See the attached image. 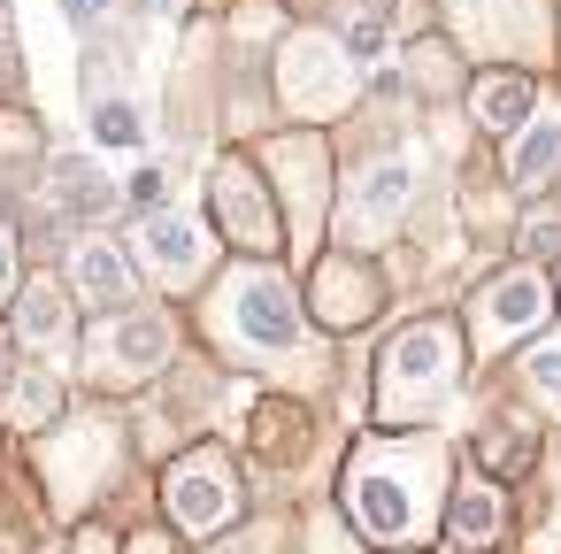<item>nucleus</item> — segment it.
<instances>
[{
  "mask_svg": "<svg viewBox=\"0 0 561 554\" xmlns=\"http://www.w3.org/2000/svg\"><path fill=\"white\" fill-rule=\"evenodd\" d=\"M438 493H446L438 446H362L346 477L354 523L369 539H423L438 523Z\"/></svg>",
  "mask_w": 561,
  "mask_h": 554,
  "instance_id": "nucleus-1",
  "label": "nucleus"
},
{
  "mask_svg": "<svg viewBox=\"0 0 561 554\" xmlns=\"http://www.w3.org/2000/svg\"><path fill=\"white\" fill-rule=\"evenodd\" d=\"M224 316H231V331H239L247 347H293V339H300L293 293H285V278H270V270H239L231 293H224Z\"/></svg>",
  "mask_w": 561,
  "mask_h": 554,
  "instance_id": "nucleus-2",
  "label": "nucleus"
},
{
  "mask_svg": "<svg viewBox=\"0 0 561 554\" xmlns=\"http://www.w3.org/2000/svg\"><path fill=\"white\" fill-rule=\"evenodd\" d=\"M162 493H170V516H178L185 531L231 523V470H224V454H185Z\"/></svg>",
  "mask_w": 561,
  "mask_h": 554,
  "instance_id": "nucleus-3",
  "label": "nucleus"
},
{
  "mask_svg": "<svg viewBox=\"0 0 561 554\" xmlns=\"http://www.w3.org/2000/svg\"><path fill=\"white\" fill-rule=\"evenodd\" d=\"M538 316H546V285H538V278H523V270L477 293V339H484V347H507V339H523Z\"/></svg>",
  "mask_w": 561,
  "mask_h": 554,
  "instance_id": "nucleus-4",
  "label": "nucleus"
},
{
  "mask_svg": "<svg viewBox=\"0 0 561 554\" xmlns=\"http://www.w3.org/2000/svg\"><path fill=\"white\" fill-rule=\"evenodd\" d=\"M139 247H147V262H154L162 285H193V278L208 270V239H201V224H185V216H147Z\"/></svg>",
  "mask_w": 561,
  "mask_h": 554,
  "instance_id": "nucleus-5",
  "label": "nucleus"
},
{
  "mask_svg": "<svg viewBox=\"0 0 561 554\" xmlns=\"http://www.w3.org/2000/svg\"><path fill=\"white\" fill-rule=\"evenodd\" d=\"M70 270H78V293L93 301V308H124L131 301V262H124V247H108V239H85L78 255H70Z\"/></svg>",
  "mask_w": 561,
  "mask_h": 554,
  "instance_id": "nucleus-6",
  "label": "nucleus"
},
{
  "mask_svg": "<svg viewBox=\"0 0 561 554\" xmlns=\"http://www.w3.org/2000/svg\"><path fill=\"white\" fill-rule=\"evenodd\" d=\"M16 339H24V347H39V354L70 347V301H62V285H24V316H16Z\"/></svg>",
  "mask_w": 561,
  "mask_h": 554,
  "instance_id": "nucleus-7",
  "label": "nucleus"
},
{
  "mask_svg": "<svg viewBox=\"0 0 561 554\" xmlns=\"http://www.w3.org/2000/svg\"><path fill=\"white\" fill-rule=\"evenodd\" d=\"M339 55L323 47V39H300L293 55H285V70H293V93H316V109H339L346 101V78H323Z\"/></svg>",
  "mask_w": 561,
  "mask_h": 554,
  "instance_id": "nucleus-8",
  "label": "nucleus"
},
{
  "mask_svg": "<svg viewBox=\"0 0 561 554\" xmlns=\"http://www.w3.org/2000/svg\"><path fill=\"white\" fill-rule=\"evenodd\" d=\"M362 208H354V231H385L392 216H400V201H408V162H377L369 178H362Z\"/></svg>",
  "mask_w": 561,
  "mask_h": 554,
  "instance_id": "nucleus-9",
  "label": "nucleus"
},
{
  "mask_svg": "<svg viewBox=\"0 0 561 554\" xmlns=\"http://www.w3.org/2000/svg\"><path fill=\"white\" fill-rule=\"evenodd\" d=\"M216 193H224V224H231V239H270V216H262V201H254L262 185H254L239 162L216 178Z\"/></svg>",
  "mask_w": 561,
  "mask_h": 554,
  "instance_id": "nucleus-10",
  "label": "nucleus"
},
{
  "mask_svg": "<svg viewBox=\"0 0 561 554\" xmlns=\"http://www.w3.org/2000/svg\"><path fill=\"white\" fill-rule=\"evenodd\" d=\"M530 116V78H484L477 86V124L484 132H515Z\"/></svg>",
  "mask_w": 561,
  "mask_h": 554,
  "instance_id": "nucleus-11",
  "label": "nucleus"
},
{
  "mask_svg": "<svg viewBox=\"0 0 561 554\" xmlns=\"http://www.w3.org/2000/svg\"><path fill=\"white\" fill-rule=\"evenodd\" d=\"M55 208L62 216H101L108 208V185L93 162H55Z\"/></svg>",
  "mask_w": 561,
  "mask_h": 554,
  "instance_id": "nucleus-12",
  "label": "nucleus"
},
{
  "mask_svg": "<svg viewBox=\"0 0 561 554\" xmlns=\"http://www.w3.org/2000/svg\"><path fill=\"white\" fill-rule=\"evenodd\" d=\"M162 347H170L162 316H124V324H116V362H124V377L154 370V362H162Z\"/></svg>",
  "mask_w": 561,
  "mask_h": 554,
  "instance_id": "nucleus-13",
  "label": "nucleus"
},
{
  "mask_svg": "<svg viewBox=\"0 0 561 554\" xmlns=\"http://www.w3.org/2000/svg\"><path fill=\"white\" fill-rule=\"evenodd\" d=\"M93 139H101L108 155H124V147H147V116H139L131 101H101V109H93Z\"/></svg>",
  "mask_w": 561,
  "mask_h": 554,
  "instance_id": "nucleus-14",
  "label": "nucleus"
},
{
  "mask_svg": "<svg viewBox=\"0 0 561 554\" xmlns=\"http://www.w3.org/2000/svg\"><path fill=\"white\" fill-rule=\"evenodd\" d=\"M553 162H561V124H530L523 147H515V178L530 185V178H546Z\"/></svg>",
  "mask_w": 561,
  "mask_h": 554,
  "instance_id": "nucleus-15",
  "label": "nucleus"
},
{
  "mask_svg": "<svg viewBox=\"0 0 561 554\" xmlns=\"http://www.w3.org/2000/svg\"><path fill=\"white\" fill-rule=\"evenodd\" d=\"M523 377H530V393H538V400H553V408H561V339H546V347H530V362H523Z\"/></svg>",
  "mask_w": 561,
  "mask_h": 554,
  "instance_id": "nucleus-16",
  "label": "nucleus"
},
{
  "mask_svg": "<svg viewBox=\"0 0 561 554\" xmlns=\"http://www.w3.org/2000/svg\"><path fill=\"white\" fill-rule=\"evenodd\" d=\"M346 47H354V55H377V47H385V16H354V24H346Z\"/></svg>",
  "mask_w": 561,
  "mask_h": 554,
  "instance_id": "nucleus-17",
  "label": "nucleus"
},
{
  "mask_svg": "<svg viewBox=\"0 0 561 554\" xmlns=\"http://www.w3.org/2000/svg\"><path fill=\"white\" fill-rule=\"evenodd\" d=\"M9 293H16V231L0 224V301H9Z\"/></svg>",
  "mask_w": 561,
  "mask_h": 554,
  "instance_id": "nucleus-18",
  "label": "nucleus"
},
{
  "mask_svg": "<svg viewBox=\"0 0 561 554\" xmlns=\"http://www.w3.org/2000/svg\"><path fill=\"white\" fill-rule=\"evenodd\" d=\"M131 201L154 208V201H162V170H139V178H131Z\"/></svg>",
  "mask_w": 561,
  "mask_h": 554,
  "instance_id": "nucleus-19",
  "label": "nucleus"
},
{
  "mask_svg": "<svg viewBox=\"0 0 561 554\" xmlns=\"http://www.w3.org/2000/svg\"><path fill=\"white\" fill-rule=\"evenodd\" d=\"M101 9H108V0H70V24H78V32H93V24H101Z\"/></svg>",
  "mask_w": 561,
  "mask_h": 554,
  "instance_id": "nucleus-20",
  "label": "nucleus"
},
{
  "mask_svg": "<svg viewBox=\"0 0 561 554\" xmlns=\"http://www.w3.org/2000/svg\"><path fill=\"white\" fill-rule=\"evenodd\" d=\"M147 9H154V16H178V9H185V0H147Z\"/></svg>",
  "mask_w": 561,
  "mask_h": 554,
  "instance_id": "nucleus-21",
  "label": "nucleus"
},
{
  "mask_svg": "<svg viewBox=\"0 0 561 554\" xmlns=\"http://www.w3.org/2000/svg\"><path fill=\"white\" fill-rule=\"evenodd\" d=\"M85 554H101V539H85Z\"/></svg>",
  "mask_w": 561,
  "mask_h": 554,
  "instance_id": "nucleus-22",
  "label": "nucleus"
}]
</instances>
